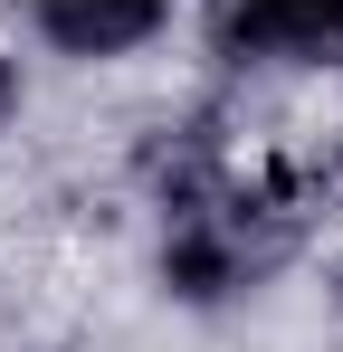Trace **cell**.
<instances>
[{"instance_id":"1","label":"cell","mask_w":343,"mask_h":352,"mask_svg":"<svg viewBox=\"0 0 343 352\" xmlns=\"http://www.w3.org/2000/svg\"><path fill=\"white\" fill-rule=\"evenodd\" d=\"M295 238H305V210H295V172L286 162L220 172L210 190H191V200L163 210V286L181 305H229L238 286H258Z\"/></svg>"},{"instance_id":"2","label":"cell","mask_w":343,"mask_h":352,"mask_svg":"<svg viewBox=\"0 0 343 352\" xmlns=\"http://www.w3.org/2000/svg\"><path fill=\"white\" fill-rule=\"evenodd\" d=\"M210 48L229 67H343V0H220Z\"/></svg>"},{"instance_id":"3","label":"cell","mask_w":343,"mask_h":352,"mask_svg":"<svg viewBox=\"0 0 343 352\" xmlns=\"http://www.w3.org/2000/svg\"><path fill=\"white\" fill-rule=\"evenodd\" d=\"M29 29L48 38L57 58H134V48H153L172 29V0H29Z\"/></svg>"},{"instance_id":"4","label":"cell","mask_w":343,"mask_h":352,"mask_svg":"<svg viewBox=\"0 0 343 352\" xmlns=\"http://www.w3.org/2000/svg\"><path fill=\"white\" fill-rule=\"evenodd\" d=\"M10 115H19V58H0V133H10Z\"/></svg>"}]
</instances>
